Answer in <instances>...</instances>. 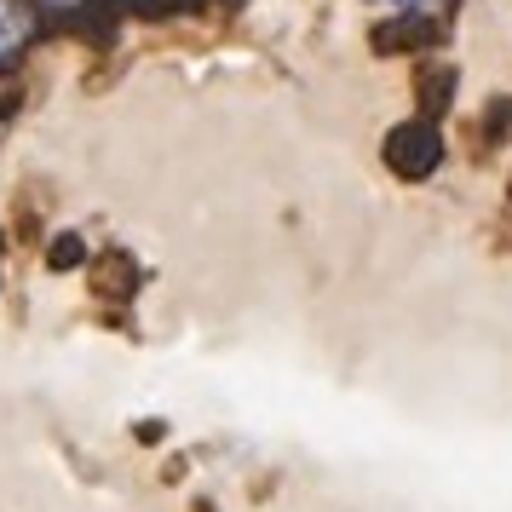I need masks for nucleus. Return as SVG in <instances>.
<instances>
[{
    "label": "nucleus",
    "mask_w": 512,
    "mask_h": 512,
    "mask_svg": "<svg viewBox=\"0 0 512 512\" xmlns=\"http://www.w3.org/2000/svg\"><path fill=\"white\" fill-rule=\"evenodd\" d=\"M438 162H443V139H438V127H432L426 116L403 121V127L386 133V167H392L397 179H426Z\"/></svg>",
    "instance_id": "obj_1"
},
{
    "label": "nucleus",
    "mask_w": 512,
    "mask_h": 512,
    "mask_svg": "<svg viewBox=\"0 0 512 512\" xmlns=\"http://www.w3.org/2000/svg\"><path fill=\"white\" fill-rule=\"evenodd\" d=\"M426 35H432V24H426V18H397V24H386V29H374V41H380V47H415V41H426Z\"/></svg>",
    "instance_id": "obj_3"
},
{
    "label": "nucleus",
    "mask_w": 512,
    "mask_h": 512,
    "mask_svg": "<svg viewBox=\"0 0 512 512\" xmlns=\"http://www.w3.org/2000/svg\"><path fill=\"white\" fill-rule=\"evenodd\" d=\"M35 6H52V12H75V6H87V0H35Z\"/></svg>",
    "instance_id": "obj_5"
},
{
    "label": "nucleus",
    "mask_w": 512,
    "mask_h": 512,
    "mask_svg": "<svg viewBox=\"0 0 512 512\" xmlns=\"http://www.w3.org/2000/svg\"><path fill=\"white\" fill-rule=\"evenodd\" d=\"M35 35H41V6L35 0H0V64L24 58Z\"/></svg>",
    "instance_id": "obj_2"
},
{
    "label": "nucleus",
    "mask_w": 512,
    "mask_h": 512,
    "mask_svg": "<svg viewBox=\"0 0 512 512\" xmlns=\"http://www.w3.org/2000/svg\"><path fill=\"white\" fill-rule=\"evenodd\" d=\"M75 259H81V242H58L52 248V265H75Z\"/></svg>",
    "instance_id": "obj_4"
},
{
    "label": "nucleus",
    "mask_w": 512,
    "mask_h": 512,
    "mask_svg": "<svg viewBox=\"0 0 512 512\" xmlns=\"http://www.w3.org/2000/svg\"><path fill=\"white\" fill-rule=\"evenodd\" d=\"M121 6H150V0H121Z\"/></svg>",
    "instance_id": "obj_6"
}]
</instances>
